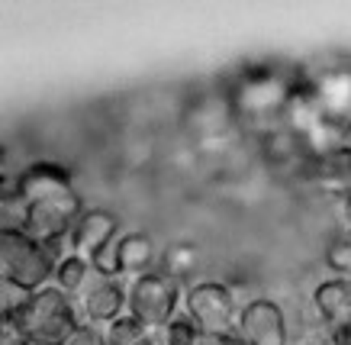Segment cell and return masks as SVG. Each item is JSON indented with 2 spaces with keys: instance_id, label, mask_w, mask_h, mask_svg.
<instances>
[{
  "instance_id": "obj_13",
  "label": "cell",
  "mask_w": 351,
  "mask_h": 345,
  "mask_svg": "<svg viewBox=\"0 0 351 345\" xmlns=\"http://www.w3.org/2000/svg\"><path fill=\"white\" fill-rule=\"evenodd\" d=\"M184 126L191 130L193 142L239 130V126H235V117H232V107H229V100H226V94H223V87L193 97V104L187 107V113H184Z\"/></svg>"
},
{
  "instance_id": "obj_22",
  "label": "cell",
  "mask_w": 351,
  "mask_h": 345,
  "mask_svg": "<svg viewBox=\"0 0 351 345\" xmlns=\"http://www.w3.org/2000/svg\"><path fill=\"white\" fill-rule=\"evenodd\" d=\"M326 345H351V316L326 329Z\"/></svg>"
},
{
  "instance_id": "obj_26",
  "label": "cell",
  "mask_w": 351,
  "mask_h": 345,
  "mask_svg": "<svg viewBox=\"0 0 351 345\" xmlns=\"http://www.w3.org/2000/svg\"><path fill=\"white\" fill-rule=\"evenodd\" d=\"M197 345H213V342H210V339H200V342H197Z\"/></svg>"
},
{
  "instance_id": "obj_27",
  "label": "cell",
  "mask_w": 351,
  "mask_h": 345,
  "mask_svg": "<svg viewBox=\"0 0 351 345\" xmlns=\"http://www.w3.org/2000/svg\"><path fill=\"white\" fill-rule=\"evenodd\" d=\"M345 236H351V233H345Z\"/></svg>"
},
{
  "instance_id": "obj_5",
  "label": "cell",
  "mask_w": 351,
  "mask_h": 345,
  "mask_svg": "<svg viewBox=\"0 0 351 345\" xmlns=\"http://www.w3.org/2000/svg\"><path fill=\"white\" fill-rule=\"evenodd\" d=\"M23 233L43 246H64L75 223L84 213V204L77 191L71 194H58V197H45L36 204H23Z\"/></svg>"
},
{
  "instance_id": "obj_25",
  "label": "cell",
  "mask_w": 351,
  "mask_h": 345,
  "mask_svg": "<svg viewBox=\"0 0 351 345\" xmlns=\"http://www.w3.org/2000/svg\"><path fill=\"white\" fill-rule=\"evenodd\" d=\"M213 345H242V339L239 335H229V339H210Z\"/></svg>"
},
{
  "instance_id": "obj_9",
  "label": "cell",
  "mask_w": 351,
  "mask_h": 345,
  "mask_svg": "<svg viewBox=\"0 0 351 345\" xmlns=\"http://www.w3.org/2000/svg\"><path fill=\"white\" fill-rule=\"evenodd\" d=\"M126 287H129V281L97 271L94 281L87 284V291L75 300L81 323H90L104 329V326L117 323L119 316H126Z\"/></svg>"
},
{
  "instance_id": "obj_12",
  "label": "cell",
  "mask_w": 351,
  "mask_h": 345,
  "mask_svg": "<svg viewBox=\"0 0 351 345\" xmlns=\"http://www.w3.org/2000/svg\"><path fill=\"white\" fill-rule=\"evenodd\" d=\"M110 265L107 274H117L123 281L142 278L155 271L158 265V248H155V239L145 236V233H119V239L110 246Z\"/></svg>"
},
{
  "instance_id": "obj_15",
  "label": "cell",
  "mask_w": 351,
  "mask_h": 345,
  "mask_svg": "<svg viewBox=\"0 0 351 345\" xmlns=\"http://www.w3.org/2000/svg\"><path fill=\"white\" fill-rule=\"evenodd\" d=\"M313 310L319 316V323H326V329L341 320L351 316V278H326L322 284H316L313 291Z\"/></svg>"
},
{
  "instance_id": "obj_3",
  "label": "cell",
  "mask_w": 351,
  "mask_h": 345,
  "mask_svg": "<svg viewBox=\"0 0 351 345\" xmlns=\"http://www.w3.org/2000/svg\"><path fill=\"white\" fill-rule=\"evenodd\" d=\"M184 307V284L165 271H149L142 278H132L126 287V316L136 320L142 329L158 333L181 313Z\"/></svg>"
},
{
  "instance_id": "obj_2",
  "label": "cell",
  "mask_w": 351,
  "mask_h": 345,
  "mask_svg": "<svg viewBox=\"0 0 351 345\" xmlns=\"http://www.w3.org/2000/svg\"><path fill=\"white\" fill-rule=\"evenodd\" d=\"M16 326L29 345H64V339L81 326V316L68 294H62L55 284H45L29 294Z\"/></svg>"
},
{
  "instance_id": "obj_14",
  "label": "cell",
  "mask_w": 351,
  "mask_h": 345,
  "mask_svg": "<svg viewBox=\"0 0 351 345\" xmlns=\"http://www.w3.org/2000/svg\"><path fill=\"white\" fill-rule=\"evenodd\" d=\"M309 181L316 184L319 191L332 194L335 200L351 197V149H348V145H339V149H332V152H326V155H319Z\"/></svg>"
},
{
  "instance_id": "obj_7",
  "label": "cell",
  "mask_w": 351,
  "mask_h": 345,
  "mask_svg": "<svg viewBox=\"0 0 351 345\" xmlns=\"http://www.w3.org/2000/svg\"><path fill=\"white\" fill-rule=\"evenodd\" d=\"M258 152H261V162L277 171L280 178H303L309 181L313 178V168H316V152L309 149V142L303 136H297L287 126H277V130L258 136Z\"/></svg>"
},
{
  "instance_id": "obj_28",
  "label": "cell",
  "mask_w": 351,
  "mask_h": 345,
  "mask_svg": "<svg viewBox=\"0 0 351 345\" xmlns=\"http://www.w3.org/2000/svg\"><path fill=\"white\" fill-rule=\"evenodd\" d=\"M319 345H326V342H319Z\"/></svg>"
},
{
  "instance_id": "obj_20",
  "label": "cell",
  "mask_w": 351,
  "mask_h": 345,
  "mask_svg": "<svg viewBox=\"0 0 351 345\" xmlns=\"http://www.w3.org/2000/svg\"><path fill=\"white\" fill-rule=\"evenodd\" d=\"M64 345H107V339H104V329H100V326L81 323L75 333L64 339Z\"/></svg>"
},
{
  "instance_id": "obj_4",
  "label": "cell",
  "mask_w": 351,
  "mask_h": 345,
  "mask_svg": "<svg viewBox=\"0 0 351 345\" xmlns=\"http://www.w3.org/2000/svg\"><path fill=\"white\" fill-rule=\"evenodd\" d=\"M239 307L235 294L223 281H200L193 287H184V307L191 323L200 329L203 339H229L235 335L239 323Z\"/></svg>"
},
{
  "instance_id": "obj_6",
  "label": "cell",
  "mask_w": 351,
  "mask_h": 345,
  "mask_svg": "<svg viewBox=\"0 0 351 345\" xmlns=\"http://www.w3.org/2000/svg\"><path fill=\"white\" fill-rule=\"evenodd\" d=\"M300 71H303V84L316 97L326 119L348 130L351 126V62L329 58L326 65H300Z\"/></svg>"
},
{
  "instance_id": "obj_10",
  "label": "cell",
  "mask_w": 351,
  "mask_h": 345,
  "mask_svg": "<svg viewBox=\"0 0 351 345\" xmlns=\"http://www.w3.org/2000/svg\"><path fill=\"white\" fill-rule=\"evenodd\" d=\"M75 191V178L71 171L58 162H32L26 165L20 174H13L7 194L16 204H36L45 197H58V194H71Z\"/></svg>"
},
{
  "instance_id": "obj_8",
  "label": "cell",
  "mask_w": 351,
  "mask_h": 345,
  "mask_svg": "<svg viewBox=\"0 0 351 345\" xmlns=\"http://www.w3.org/2000/svg\"><path fill=\"white\" fill-rule=\"evenodd\" d=\"M235 335L242 345H290L287 313L271 297H252L239 307Z\"/></svg>"
},
{
  "instance_id": "obj_1",
  "label": "cell",
  "mask_w": 351,
  "mask_h": 345,
  "mask_svg": "<svg viewBox=\"0 0 351 345\" xmlns=\"http://www.w3.org/2000/svg\"><path fill=\"white\" fill-rule=\"evenodd\" d=\"M297 84L300 65L255 62V65H239L219 87L232 107L235 126L258 139L280 126L284 107H287L290 94L297 91Z\"/></svg>"
},
{
  "instance_id": "obj_11",
  "label": "cell",
  "mask_w": 351,
  "mask_h": 345,
  "mask_svg": "<svg viewBox=\"0 0 351 345\" xmlns=\"http://www.w3.org/2000/svg\"><path fill=\"white\" fill-rule=\"evenodd\" d=\"M117 239H119L117 213H110V210H84L81 219L75 223V229H71L68 242H64V248L87 261H94V268H97Z\"/></svg>"
},
{
  "instance_id": "obj_16",
  "label": "cell",
  "mask_w": 351,
  "mask_h": 345,
  "mask_svg": "<svg viewBox=\"0 0 351 345\" xmlns=\"http://www.w3.org/2000/svg\"><path fill=\"white\" fill-rule=\"evenodd\" d=\"M94 274H97L94 261L81 259V255H75V252H64L62 259H58V265H55L52 284L62 294H68L71 300H77V297L87 291V284L94 281Z\"/></svg>"
},
{
  "instance_id": "obj_17",
  "label": "cell",
  "mask_w": 351,
  "mask_h": 345,
  "mask_svg": "<svg viewBox=\"0 0 351 345\" xmlns=\"http://www.w3.org/2000/svg\"><path fill=\"white\" fill-rule=\"evenodd\" d=\"M197 261H200L197 246H191V242H171V246L161 252L158 271H165V274H171L174 281H181L184 284V278L197 268Z\"/></svg>"
},
{
  "instance_id": "obj_24",
  "label": "cell",
  "mask_w": 351,
  "mask_h": 345,
  "mask_svg": "<svg viewBox=\"0 0 351 345\" xmlns=\"http://www.w3.org/2000/svg\"><path fill=\"white\" fill-rule=\"evenodd\" d=\"M126 345H161L158 342V333H149V329H138L132 339H129Z\"/></svg>"
},
{
  "instance_id": "obj_18",
  "label": "cell",
  "mask_w": 351,
  "mask_h": 345,
  "mask_svg": "<svg viewBox=\"0 0 351 345\" xmlns=\"http://www.w3.org/2000/svg\"><path fill=\"white\" fill-rule=\"evenodd\" d=\"M200 339H203L200 329L191 323V316H187L184 310L178 313L165 329H158V342L161 345H197Z\"/></svg>"
},
{
  "instance_id": "obj_21",
  "label": "cell",
  "mask_w": 351,
  "mask_h": 345,
  "mask_svg": "<svg viewBox=\"0 0 351 345\" xmlns=\"http://www.w3.org/2000/svg\"><path fill=\"white\" fill-rule=\"evenodd\" d=\"M0 345H29L16 320H0Z\"/></svg>"
},
{
  "instance_id": "obj_19",
  "label": "cell",
  "mask_w": 351,
  "mask_h": 345,
  "mask_svg": "<svg viewBox=\"0 0 351 345\" xmlns=\"http://www.w3.org/2000/svg\"><path fill=\"white\" fill-rule=\"evenodd\" d=\"M29 294L32 291H26L16 281L0 278V320H16L23 307H26V300H29Z\"/></svg>"
},
{
  "instance_id": "obj_23",
  "label": "cell",
  "mask_w": 351,
  "mask_h": 345,
  "mask_svg": "<svg viewBox=\"0 0 351 345\" xmlns=\"http://www.w3.org/2000/svg\"><path fill=\"white\" fill-rule=\"evenodd\" d=\"M10 165H7V149L0 145V197L7 194V187H10Z\"/></svg>"
}]
</instances>
